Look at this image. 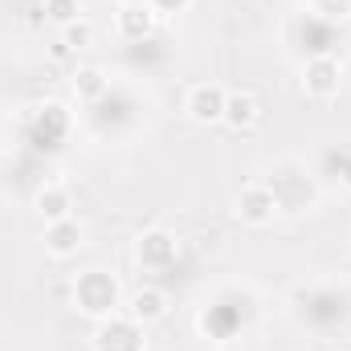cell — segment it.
Here are the masks:
<instances>
[{"label":"cell","mask_w":351,"mask_h":351,"mask_svg":"<svg viewBox=\"0 0 351 351\" xmlns=\"http://www.w3.org/2000/svg\"><path fill=\"white\" fill-rule=\"evenodd\" d=\"M74 302L90 319H106L119 306V282L110 274H102V269H90L74 282Z\"/></svg>","instance_id":"1"},{"label":"cell","mask_w":351,"mask_h":351,"mask_svg":"<svg viewBox=\"0 0 351 351\" xmlns=\"http://www.w3.org/2000/svg\"><path fill=\"white\" fill-rule=\"evenodd\" d=\"M94 351H143V331L135 319H110L98 327Z\"/></svg>","instance_id":"2"},{"label":"cell","mask_w":351,"mask_h":351,"mask_svg":"<svg viewBox=\"0 0 351 351\" xmlns=\"http://www.w3.org/2000/svg\"><path fill=\"white\" fill-rule=\"evenodd\" d=\"M274 213H278V196H274V188H265V184H254V188H245V192L237 196V217H241L245 225H269Z\"/></svg>","instance_id":"3"},{"label":"cell","mask_w":351,"mask_h":351,"mask_svg":"<svg viewBox=\"0 0 351 351\" xmlns=\"http://www.w3.org/2000/svg\"><path fill=\"white\" fill-rule=\"evenodd\" d=\"M135 258H139V265H147V269L172 265L176 262V237L164 233V229H147V233L135 241Z\"/></svg>","instance_id":"4"},{"label":"cell","mask_w":351,"mask_h":351,"mask_svg":"<svg viewBox=\"0 0 351 351\" xmlns=\"http://www.w3.org/2000/svg\"><path fill=\"white\" fill-rule=\"evenodd\" d=\"M302 86H306L311 98H335L339 94V62L335 58H311L306 74H302Z\"/></svg>","instance_id":"5"},{"label":"cell","mask_w":351,"mask_h":351,"mask_svg":"<svg viewBox=\"0 0 351 351\" xmlns=\"http://www.w3.org/2000/svg\"><path fill=\"white\" fill-rule=\"evenodd\" d=\"M225 98H229V94L217 86V82H200V86H192V94H188V114H192L196 123H221Z\"/></svg>","instance_id":"6"},{"label":"cell","mask_w":351,"mask_h":351,"mask_svg":"<svg viewBox=\"0 0 351 351\" xmlns=\"http://www.w3.org/2000/svg\"><path fill=\"white\" fill-rule=\"evenodd\" d=\"M152 29H156V8H152V4L127 0V4L119 8V33H123L127 41H143V37H152Z\"/></svg>","instance_id":"7"},{"label":"cell","mask_w":351,"mask_h":351,"mask_svg":"<svg viewBox=\"0 0 351 351\" xmlns=\"http://www.w3.org/2000/svg\"><path fill=\"white\" fill-rule=\"evenodd\" d=\"M78 245H82V225H78L74 217L53 221V225L45 229V250H49L53 258H70V254H78Z\"/></svg>","instance_id":"8"},{"label":"cell","mask_w":351,"mask_h":351,"mask_svg":"<svg viewBox=\"0 0 351 351\" xmlns=\"http://www.w3.org/2000/svg\"><path fill=\"white\" fill-rule=\"evenodd\" d=\"M221 123H229L233 131H245V127H254L258 123V98L254 94H229L225 98V114H221Z\"/></svg>","instance_id":"9"},{"label":"cell","mask_w":351,"mask_h":351,"mask_svg":"<svg viewBox=\"0 0 351 351\" xmlns=\"http://www.w3.org/2000/svg\"><path fill=\"white\" fill-rule=\"evenodd\" d=\"M70 208H74V204H70V192H66L62 184H49V188L37 192V213H41L49 225H53V221H66Z\"/></svg>","instance_id":"10"},{"label":"cell","mask_w":351,"mask_h":351,"mask_svg":"<svg viewBox=\"0 0 351 351\" xmlns=\"http://www.w3.org/2000/svg\"><path fill=\"white\" fill-rule=\"evenodd\" d=\"M164 311H168V298L160 290H139L131 298V319L135 323H156V319H164Z\"/></svg>","instance_id":"11"},{"label":"cell","mask_w":351,"mask_h":351,"mask_svg":"<svg viewBox=\"0 0 351 351\" xmlns=\"http://www.w3.org/2000/svg\"><path fill=\"white\" fill-rule=\"evenodd\" d=\"M74 94H78V98H90V102L102 98V94H106V74H102L98 66H82V70L74 74Z\"/></svg>","instance_id":"12"},{"label":"cell","mask_w":351,"mask_h":351,"mask_svg":"<svg viewBox=\"0 0 351 351\" xmlns=\"http://www.w3.org/2000/svg\"><path fill=\"white\" fill-rule=\"evenodd\" d=\"M78 12H82V4L78 0H45V16L53 21V25H74L78 21Z\"/></svg>","instance_id":"13"},{"label":"cell","mask_w":351,"mask_h":351,"mask_svg":"<svg viewBox=\"0 0 351 351\" xmlns=\"http://www.w3.org/2000/svg\"><path fill=\"white\" fill-rule=\"evenodd\" d=\"M37 127H41V131H49V135H66V127H70V114H66V106H58V102H49V106L41 110V119H37Z\"/></svg>","instance_id":"14"},{"label":"cell","mask_w":351,"mask_h":351,"mask_svg":"<svg viewBox=\"0 0 351 351\" xmlns=\"http://www.w3.org/2000/svg\"><path fill=\"white\" fill-rule=\"evenodd\" d=\"M62 41H66L70 49H86L90 41H94V25H90V21H82V16H78L74 25H66V33H62Z\"/></svg>","instance_id":"15"},{"label":"cell","mask_w":351,"mask_h":351,"mask_svg":"<svg viewBox=\"0 0 351 351\" xmlns=\"http://www.w3.org/2000/svg\"><path fill=\"white\" fill-rule=\"evenodd\" d=\"M323 16H351V0H315Z\"/></svg>","instance_id":"16"},{"label":"cell","mask_w":351,"mask_h":351,"mask_svg":"<svg viewBox=\"0 0 351 351\" xmlns=\"http://www.w3.org/2000/svg\"><path fill=\"white\" fill-rule=\"evenodd\" d=\"M192 0H152V8L156 12H168V16H176V12H184Z\"/></svg>","instance_id":"17"},{"label":"cell","mask_w":351,"mask_h":351,"mask_svg":"<svg viewBox=\"0 0 351 351\" xmlns=\"http://www.w3.org/2000/svg\"><path fill=\"white\" fill-rule=\"evenodd\" d=\"M339 176H343V188H348V192H351V156H348V160H343V172H339Z\"/></svg>","instance_id":"18"}]
</instances>
